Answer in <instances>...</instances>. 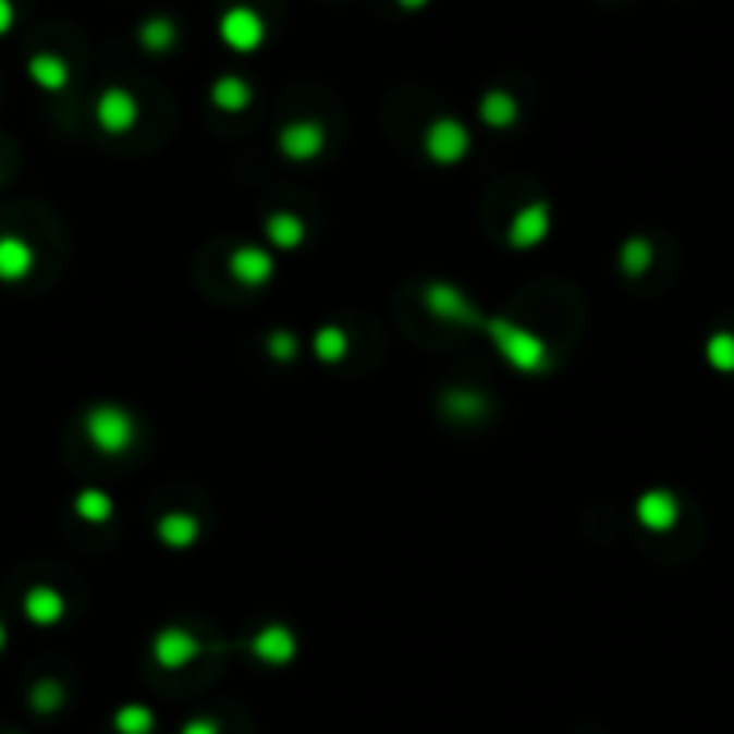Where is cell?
<instances>
[{"label": "cell", "instance_id": "cell-29", "mask_svg": "<svg viewBox=\"0 0 734 734\" xmlns=\"http://www.w3.org/2000/svg\"><path fill=\"white\" fill-rule=\"evenodd\" d=\"M181 734H220V724H217V720H209V717H195V720H187V724L181 727Z\"/></svg>", "mask_w": 734, "mask_h": 734}, {"label": "cell", "instance_id": "cell-18", "mask_svg": "<svg viewBox=\"0 0 734 734\" xmlns=\"http://www.w3.org/2000/svg\"><path fill=\"white\" fill-rule=\"evenodd\" d=\"M209 101L217 105L220 112H228V115H242L248 105H253V87L242 79V76H220L217 83H212V90H209Z\"/></svg>", "mask_w": 734, "mask_h": 734}, {"label": "cell", "instance_id": "cell-26", "mask_svg": "<svg viewBox=\"0 0 734 734\" xmlns=\"http://www.w3.org/2000/svg\"><path fill=\"white\" fill-rule=\"evenodd\" d=\"M29 706L37 709L40 717H51V713H58V709L65 706V688L58 681L44 677V681H37L29 688Z\"/></svg>", "mask_w": 734, "mask_h": 734}, {"label": "cell", "instance_id": "cell-10", "mask_svg": "<svg viewBox=\"0 0 734 734\" xmlns=\"http://www.w3.org/2000/svg\"><path fill=\"white\" fill-rule=\"evenodd\" d=\"M248 652L259 662H267V666H289L299 656V641H295V634L285 623H267L248 637Z\"/></svg>", "mask_w": 734, "mask_h": 734}, {"label": "cell", "instance_id": "cell-27", "mask_svg": "<svg viewBox=\"0 0 734 734\" xmlns=\"http://www.w3.org/2000/svg\"><path fill=\"white\" fill-rule=\"evenodd\" d=\"M267 350H270V357H274V360L289 364V360H295V353H299V339H295L292 331H270Z\"/></svg>", "mask_w": 734, "mask_h": 734}, {"label": "cell", "instance_id": "cell-12", "mask_svg": "<svg viewBox=\"0 0 734 734\" xmlns=\"http://www.w3.org/2000/svg\"><path fill=\"white\" fill-rule=\"evenodd\" d=\"M634 515L648 533H670L681 523V501L670 490H645L637 497Z\"/></svg>", "mask_w": 734, "mask_h": 734}, {"label": "cell", "instance_id": "cell-25", "mask_svg": "<svg viewBox=\"0 0 734 734\" xmlns=\"http://www.w3.org/2000/svg\"><path fill=\"white\" fill-rule=\"evenodd\" d=\"M706 364L720 375H734V331H713L706 339Z\"/></svg>", "mask_w": 734, "mask_h": 734}, {"label": "cell", "instance_id": "cell-6", "mask_svg": "<svg viewBox=\"0 0 734 734\" xmlns=\"http://www.w3.org/2000/svg\"><path fill=\"white\" fill-rule=\"evenodd\" d=\"M228 270H231V278L245 289H267L270 281H274L278 259L264 245H238L228 256Z\"/></svg>", "mask_w": 734, "mask_h": 734}, {"label": "cell", "instance_id": "cell-2", "mask_svg": "<svg viewBox=\"0 0 734 734\" xmlns=\"http://www.w3.org/2000/svg\"><path fill=\"white\" fill-rule=\"evenodd\" d=\"M83 436L101 457H120L134 446L137 425L120 404H94L83 418Z\"/></svg>", "mask_w": 734, "mask_h": 734}, {"label": "cell", "instance_id": "cell-17", "mask_svg": "<svg viewBox=\"0 0 734 734\" xmlns=\"http://www.w3.org/2000/svg\"><path fill=\"white\" fill-rule=\"evenodd\" d=\"M264 234H267V242H270L274 253H295V248L306 242V223L295 217V212L278 209V212H270V217H267Z\"/></svg>", "mask_w": 734, "mask_h": 734}, {"label": "cell", "instance_id": "cell-16", "mask_svg": "<svg viewBox=\"0 0 734 734\" xmlns=\"http://www.w3.org/2000/svg\"><path fill=\"white\" fill-rule=\"evenodd\" d=\"M26 73L47 94H62L69 87V79H73V69H69L65 58L54 54V51H37V54H33L26 62Z\"/></svg>", "mask_w": 734, "mask_h": 734}, {"label": "cell", "instance_id": "cell-30", "mask_svg": "<svg viewBox=\"0 0 734 734\" xmlns=\"http://www.w3.org/2000/svg\"><path fill=\"white\" fill-rule=\"evenodd\" d=\"M15 26V0H0V37Z\"/></svg>", "mask_w": 734, "mask_h": 734}, {"label": "cell", "instance_id": "cell-19", "mask_svg": "<svg viewBox=\"0 0 734 734\" xmlns=\"http://www.w3.org/2000/svg\"><path fill=\"white\" fill-rule=\"evenodd\" d=\"M479 120L490 130H507L518 123V98L507 90H487L479 98Z\"/></svg>", "mask_w": 734, "mask_h": 734}, {"label": "cell", "instance_id": "cell-1", "mask_svg": "<svg viewBox=\"0 0 734 734\" xmlns=\"http://www.w3.org/2000/svg\"><path fill=\"white\" fill-rule=\"evenodd\" d=\"M479 331L490 339V346L501 353V360L507 367H515L518 375H543L551 367V350L537 331L523 328L518 321H507V317H487L482 314Z\"/></svg>", "mask_w": 734, "mask_h": 734}, {"label": "cell", "instance_id": "cell-31", "mask_svg": "<svg viewBox=\"0 0 734 734\" xmlns=\"http://www.w3.org/2000/svg\"><path fill=\"white\" fill-rule=\"evenodd\" d=\"M396 4L404 11H421V8H429V0H396Z\"/></svg>", "mask_w": 734, "mask_h": 734}, {"label": "cell", "instance_id": "cell-8", "mask_svg": "<svg viewBox=\"0 0 734 734\" xmlns=\"http://www.w3.org/2000/svg\"><path fill=\"white\" fill-rule=\"evenodd\" d=\"M137 98L126 87H105L98 94V105H94V120L105 134H130L137 126Z\"/></svg>", "mask_w": 734, "mask_h": 734}, {"label": "cell", "instance_id": "cell-23", "mask_svg": "<svg viewBox=\"0 0 734 734\" xmlns=\"http://www.w3.org/2000/svg\"><path fill=\"white\" fill-rule=\"evenodd\" d=\"M652 259H656V253H652V242H648V238H626L620 245V270H623L626 278L648 274Z\"/></svg>", "mask_w": 734, "mask_h": 734}, {"label": "cell", "instance_id": "cell-21", "mask_svg": "<svg viewBox=\"0 0 734 734\" xmlns=\"http://www.w3.org/2000/svg\"><path fill=\"white\" fill-rule=\"evenodd\" d=\"M137 44L145 47L148 54H166V51H173V44H176V26H173V19L156 15V19L140 22Z\"/></svg>", "mask_w": 734, "mask_h": 734}, {"label": "cell", "instance_id": "cell-9", "mask_svg": "<svg viewBox=\"0 0 734 734\" xmlns=\"http://www.w3.org/2000/svg\"><path fill=\"white\" fill-rule=\"evenodd\" d=\"M548 234H551V206L548 203H529L515 212L512 223H507L504 242L512 245L515 253H529V248H537Z\"/></svg>", "mask_w": 734, "mask_h": 734}, {"label": "cell", "instance_id": "cell-15", "mask_svg": "<svg viewBox=\"0 0 734 734\" xmlns=\"http://www.w3.org/2000/svg\"><path fill=\"white\" fill-rule=\"evenodd\" d=\"M156 537L162 548L187 551V548H195L198 537H203V523H198L192 512H166L156 523Z\"/></svg>", "mask_w": 734, "mask_h": 734}, {"label": "cell", "instance_id": "cell-5", "mask_svg": "<svg viewBox=\"0 0 734 734\" xmlns=\"http://www.w3.org/2000/svg\"><path fill=\"white\" fill-rule=\"evenodd\" d=\"M425 310L432 317H440V321L461 325V328H479V321H482L479 306L461 289L450 285V281H432V285L425 289Z\"/></svg>", "mask_w": 734, "mask_h": 734}, {"label": "cell", "instance_id": "cell-20", "mask_svg": "<svg viewBox=\"0 0 734 734\" xmlns=\"http://www.w3.org/2000/svg\"><path fill=\"white\" fill-rule=\"evenodd\" d=\"M73 512H76V518L79 523H87V526H105L109 518L115 515V501L105 490H98V487H87V490H79L76 497H73Z\"/></svg>", "mask_w": 734, "mask_h": 734}, {"label": "cell", "instance_id": "cell-3", "mask_svg": "<svg viewBox=\"0 0 734 734\" xmlns=\"http://www.w3.org/2000/svg\"><path fill=\"white\" fill-rule=\"evenodd\" d=\"M421 148H425V156H429L436 166H457V162L468 159L472 134H468L465 123L450 120V115H440V120H432L429 126H425Z\"/></svg>", "mask_w": 734, "mask_h": 734}, {"label": "cell", "instance_id": "cell-28", "mask_svg": "<svg viewBox=\"0 0 734 734\" xmlns=\"http://www.w3.org/2000/svg\"><path fill=\"white\" fill-rule=\"evenodd\" d=\"M454 400H450V407H454L457 414H468V411H482L487 407V400H479L476 393H450Z\"/></svg>", "mask_w": 734, "mask_h": 734}, {"label": "cell", "instance_id": "cell-14", "mask_svg": "<svg viewBox=\"0 0 734 734\" xmlns=\"http://www.w3.org/2000/svg\"><path fill=\"white\" fill-rule=\"evenodd\" d=\"M37 267V253L22 234H0V285H19Z\"/></svg>", "mask_w": 734, "mask_h": 734}, {"label": "cell", "instance_id": "cell-4", "mask_svg": "<svg viewBox=\"0 0 734 734\" xmlns=\"http://www.w3.org/2000/svg\"><path fill=\"white\" fill-rule=\"evenodd\" d=\"M217 33H220V40L228 44L234 54H253L267 40V22H264V15H259L256 8L234 4V8H228L220 15Z\"/></svg>", "mask_w": 734, "mask_h": 734}, {"label": "cell", "instance_id": "cell-7", "mask_svg": "<svg viewBox=\"0 0 734 734\" xmlns=\"http://www.w3.org/2000/svg\"><path fill=\"white\" fill-rule=\"evenodd\" d=\"M328 130L317 120H292L278 130V151L292 162H310L325 151Z\"/></svg>", "mask_w": 734, "mask_h": 734}, {"label": "cell", "instance_id": "cell-32", "mask_svg": "<svg viewBox=\"0 0 734 734\" xmlns=\"http://www.w3.org/2000/svg\"><path fill=\"white\" fill-rule=\"evenodd\" d=\"M4 645H8V626H4V620H0V652H4Z\"/></svg>", "mask_w": 734, "mask_h": 734}, {"label": "cell", "instance_id": "cell-13", "mask_svg": "<svg viewBox=\"0 0 734 734\" xmlns=\"http://www.w3.org/2000/svg\"><path fill=\"white\" fill-rule=\"evenodd\" d=\"M22 615L40 626V631H47V626H58L65 620V595L51 584H33L26 590V598H22Z\"/></svg>", "mask_w": 734, "mask_h": 734}, {"label": "cell", "instance_id": "cell-11", "mask_svg": "<svg viewBox=\"0 0 734 734\" xmlns=\"http://www.w3.org/2000/svg\"><path fill=\"white\" fill-rule=\"evenodd\" d=\"M198 652H203V641L184 626H162L156 641H151V656H156L162 670H184L187 662L198 659Z\"/></svg>", "mask_w": 734, "mask_h": 734}, {"label": "cell", "instance_id": "cell-22", "mask_svg": "<svg viewBox=\"0 0 734 734\" xmlns=\"http://www.w3.org/2000/svg\"><path fill=\"white\" fill-rule=\"evenodd\" d=\"M346 353H350L346 328H339V325L317 328V335H314V357L317 360H321V364H339V360H346Z\"/></svg>", "mask_w": 734, "mask_h": 734}, {"label": "cell", "instance_id": "cell-24", "mask_svg": "<svg viewBox=\"0 0 734 734\" xmlns=\"http://www.w3.org/2000/svg\"><path fill=\"white\" fill-rule=\"evenodd\" d=\"M112 727H115V734H151L156 731V713L140 702H126L115 709Z\"/></svg>", "mask_w": 734, "mask_h": 734}]
</instances>
